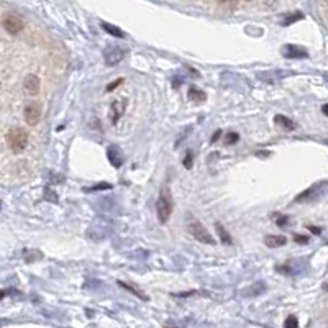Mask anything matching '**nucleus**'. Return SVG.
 Here are the masks:
<instances>
[{
	"mask_svg": "<svg viewBox=\"0 0 328 328\" xmlns=\"http://www.w3.org/2000/svg\"><path fill=\"white\" fill-rule=\"evenodd\" d=\"M236 141H238V135L236 133H228L227 136H225V144H235Z\"/></svg>",
	"mask_w": 328,
	"mask_h": 328,
	"instance_id": "4468645a",
	"label": "nucleus"
},
{
	"mask_svg": "<svg viewBox=\"0 0 328 328\" xmlns=\"http://www.w3.org/2000/svg\"><path fill=\"white\" fill-rule=\"evenodd\" d=\"M25 90L28 92L30 95H36L40 92V79L36 76H28L25 79Z\"/></svg>",
	"mask_w": 328,
	"mask_h": 328,
	"instance_id": "0eeeda50",
	"label": "nucleus"
},
{
	"mask_svg": "<svg viewBox=\"0 0 328 328\" xmlns=\"http://www.w3.org/2000/svg\"><path fill=\"white\" fill-rule=\"evenodd\" d=\"M3 26L7 28L10 33H18V31L23 30V21H21L20 17H17V15H8L7 18L3 20Z\"/></svg>",
	"mask_w": 328,
	"mask_h": 328,
	"instance_id": "39448f33",
	"label": "nucleus"
},
{
	"mask_svg": "<svg viewBox=\"0 0 328 328\" xmlns=\"http://www.w3.org/2000/svg\"><path fill=\"white\" fill-rule=\"evenodd\" d=\"M276 123H279V125H282L286 130H292V128H295V123H292L289 120V118L282 117V115H277L276 117Z\"/></svg>",
	"mask_w": 328,
	"mask_h": 328,
	"instance_id": "f8f14e48",
	"label": "nucleus"
},
{
	"mask_svg": "<svg viewBox=\"0 0 328 328\" xmlns=\"http://www.w3.org/2000/svg\"><path fill=\"white\" fill-rule=\"evenodd\" d=\"M156 212H158V218L161 223H166L173 212V198H171V192L168 187H163L159 192L158 202H156Z\"/></svg>",
	"mask_w": 328,
	"mask_h": 328,
	"instance_id": "f257e3e1",
	"label": "nucleus"
},
{
	"mask_svg": "<svg viewBox=\"0 0 328 328\" xmlns=\"http://www.w3.org/2000/svg\"><path fill=\"white\" fill-rule=\"evenodd\" d=\"M41 118V107L40 104H28L25 107V122L28 125L35 127Z\"/></svg>",
	"mask_w": 328,
	"mask_h": 328,
	"instance_id": "7ed1b4c3",
	"label": "nucleus"
},
{
	"mask_svg": "<svg viewBox=\"0 0 328 328\" xmlns=\"http://www.w3.org/2000/svg\"><path fill=\"white\" fill-rule=\"evenodd\" d=\"M102 28H104L107 33H110V35H114V36H117V38H122L123 36V33L118 28H115L114 25H110V23H102Z\"/></svg>",
	"mask_w": 328,
	"mask_h": 328,
	"instance_id": "ddd939ff",
	"label": "nucleus"
},
{
	"mask_svg": "<svg viewBox=\"0 0 328 328\" xmlns=\"http://www.w3.org/2000/svg\"><path fill=\"white\" fill-rule=\"evenodd\" d=\"M120 82H122V79H118V80H115V82H114V84H112V85H109V90H112V89H114V87H117V85H118V84H120Z\"/></svg>",
	"mask_w": 328,
	"mask_h": 328,
	"instance_id": "a211bd4d",
	"label": "nucleus"
},
{
	"mask_svg": "<svg viewBox=\"0 0 328 328\" xmlns=\"http://www.w3.org/2000/svg\"><path fill=\"white\" fill-rule=\"evenodd\" d=\"M286 236H281V235H267L264 243L266 246H269V248H279V246L286 245Z\"/></svg>",
	"mask_w": 328,
	"mask_h": 328,
	"instance_id": "6e6552de",
	"label": "nucleus"
},
{
	"mask_svg": "<svg viewBox=\"0 0 328 328\" xmlns=\"http://www.w3.org/2000/svg\"><path fill=\"white\" fill-rule=\"evenodd\" d=\"M217 232H218V235H220V240L223 241V243H227V245H232V238H230V235H228V232L225 230L222 225L220 223H217Z\"/></svg>",
	"mask_w": 328,
	"mask_h": 328,
	"instance_id": "9b49d317",
	"label": "nucleus"
},
{
	"mask_svg": "<svg viewBox=\"0 0 328 328\" xmlns=\"http://www.w3.org/2000/svg\"><path fill=\"white\" fill-rule=\"evenodd\" d=\"M123 56H125V53H123L122 48H118V46L107 48L105 53H104L105 63L109 64V66H115V64H118L123 59Z\"/></svg>",
	"mask_w": 328,
	"mask_h": 328,
	"instance_id": "20e7f679",
	"label": "nucleus"
},
{
	"mask_svg": "<svg viewBox=\"0 0 328 328\" xmlns=\"http://www.w3.org/2000/svg\"><path fill=\"white\" fill-rule=\"evenodd\" d=\"M295 240H297L299 243H300V241H302V243H307V238H300V236H295Z\"/></svg>",
	"mask_w": 328,
	"mask_h": 328,
	"instance_id": "6ab92c4d",
	"label": "nucleus"
},
{
	"mask_svg": "<svg viewBox=\"0 0 328 328\" xmlns=\"http://www.w3.org/2000/svg\"><path fill=\"white\" fill-rule=\"evenodd\" d=\"M284 325H286L287 328H289V327L297 328V325H299V324H297V319H295V317H289V319L286 320V324H284Z\"/></svg>",
	"mask_w": 328,
	"mask_h": 328,
	"instance_id": "2eb2a0df",
	"label": "nucleus"
},
{
	"mask_svg": "<svg viewBox=\"0 0 328 328\" xmlns=\"http://www.w3.org/2000/svg\"><path fill=\"white\" fill-rule=\"evenodd\" d=\"M186 168H191L192 166V153H187V158H186Z\"/></svg>",
	"mask_w": 328,
	"mask_h": 328,
	"instance_id": "f3484780",
	"label": "nucleus"
},
{
	"mask_svg": "<svg viewBox=\"0 0 328 328\" xmlns=\"http://www.w3.org/2000/svg\"><path fill=\"white\" fill-rule=\"evenodd\" d=\"M300 18H304V15H302V13H297V15H294V17L287 18L286 21H284V25H290V23H294V21L300 20Z\"/></svg>",
	"mask_w": 328,
	"mask_h": 328,
	"instance_id": "dca6fc26",
	"label": "nucleus"
},
{
	"mask_svg": "<svg viewBox=\"0 0 328 328\" xmlns=\"http://www.w3.org/2000/svg\"><path fill=\"white\" fill-rule=\"evenodd\" d=\"M282 56L284 58H295V59H299V58L307 56V51H305L304 48H300V46L287 45V46L282 48Z\"/></svg>",
	"mask_w": 328,
	"mask_h": 328,
	"instance_id": "423d86ee",
	"label": "nucleus"
},
{
	"mask_svg": "<svg viewBox=\"0 0 328 328\" xmlns=\"http://www.w3.org/2000/svg\"><path fill=\"white\" fill-rule=\"evenodd\" d=\"M118 104H120V102H114L112 107H110V120H112V123H117L118 118L122 117L123 110H125V105H123V102H122L120 109H118Z\"/></svg>",
	"mask_w": 328,
	"mask_h": 328,
	"instance_id": "1a4fd4ad",
	"label": "nucleus"
},
{
	"mask_svg": "<svg viewBox=\"0 0 328 328\" xmlns=\"http://www.w3.org/2000/svg\"><path fill=\"white\" fill-rule=\"evenodd\" d=\"M187 95H189V99H191L192 102H197V104H198V102H203V100L207 99L205 94H203L200 89H196V87H191V89H189V94H187Z\"/></svg>",
	"mask_w": 328,
	"mask_h": 328,
	"instance_id": "9d476101",
	"label": "nucleus"
},
{
	"mask_svg": "<svg viewBox=\"0 0 328 328\" xmlns=\"http://www.w3.org/2000/svg\"><path fill=\"white\" fill-rule=\"evenodd\" d=\"M189 232L192 233V236H196L198 241H202V243H207V245H213L215 240L210 236V233L207 232L205 227L200 223V222H192L189 225Z\"/></svg>",
	"mask_w": 328,
	"mask_h": 328,
	"instance_id": "f03ea898",
	"label": "nucleus"
}]
</instances>
